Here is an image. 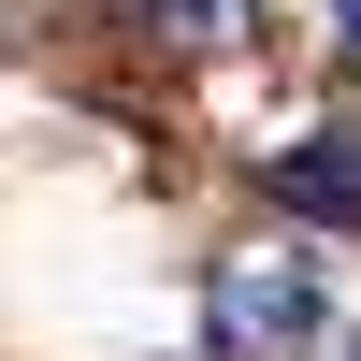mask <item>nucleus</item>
I'll use <instances>...</instances> for the list:
<instances>
[{
  "label": "nucleus",
  "instance_id": "obj_1",
  "mask_svg": "<svg viewBox=\"0 0 361 361\" xmlns=\"http://www.w3.org/2000/svg\"><path fill=\"white\" fill-rule=\"evenodd\" d=\"M202 347L217 361H318V347H347L333 260L318 246H231L217 289H202Z\"/></svg>",
  "mask_w": 361,
  "mask_h": 361
},
{
  "label": "nucleus",
  "instance_id": "obj_2",
  "mask_svg": "<svg viewBox=\"0 0 361 361\" xmlns=\"http://www.w3.org/2000/svg\"><path fill=\"white\" fill-rule=\"evenodd\" d=\"M275 188L304 202V217H361V145H347V130H304V145L275 159Z\"/></svg>",
  "mask_w": 361,
  "mask_h": 361
},
{
  "label": "nucleus",
  "instance_id": "obj_3",
  "mask_svg": "<svg viewBox=\"0 0 361 361\" xmlns=\"http://www.w3.org/2000/svg\"><path fill=\"white\" fill-rule=\"evenodd\" d=\"M145 15H159L188 58H231V44H246V0H145Z\"/></svg>",
  "mask_w": 361,
  "mask_h": 361
},
{
  "label": "nucleus",
  "instance_id": "obj_4",
  "mask_svg": "<svg viewBox=\"0 0 361 361\" xmlns=\"http://www.w3.org/2000/svg\"><path fill=\"white\" fill-rule=\"evenodd\" d=\"M333 29H347V58H361V0H333Z\"/></svg>",
  "mask_w": 361,
  "mask_h": 361
}]
</instances>
